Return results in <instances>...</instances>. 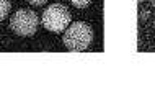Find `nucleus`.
Masks as SVG:
<instances>
[{
	"label": "nucleus",
	"instance_id": "nucleus-8",
	"mask_svg": "<svg viewBox=\"0 0 155 105\" xmlns=\"http://www.w3.org/2000/svg\"><path fill=\"white\" fill-rule=\"evenodd\" d=\"M150 5H152V7L155 8V0H150Z\"/></svg>",
	"mask_w": 155,
	"mask_h": 105
},
{
	"label": "nucleus",
	"instance_id": "nucleus-4",
	"mask_svg": "<svg viewBox=\"0 0 155 105\" xmlns=\"http://www.w3.org/2000/svg\"><path fill=\"white\" fill-rule=\"evenodd\" d=\"M10 8H12V2H10V0H0V22L5 20L8 16Z\"/></svg>",
	"mask_w": 155,
	"mask_h": 105
},
{
	"label": "nucleus",
	"instance_id": "nucleus-5",
	"mask_svg": "<svg viewBox=\"0 0 155 105\" xmlns=\"http://www.w3.org/2000/svg\"><path fill=\"white\" fill-rule=\"evenodd\" d=\"M70 2H72V5L77 7V8H85L91 3V0H70Z\"/></svg>",
	"mask_w": 155,
	"mask_h": 105
},
{
	"label": "nucleus",
	"instance_id": "nucleus-2",
	"mask_svg": "<svg viewBox=\"0 0 155 105\" xmlns=\"http://www.w3.org/2000/svg\"><path fill=\"white\" fill-rule=\"evenodd\" d=\"M72 22L70 10L62 3H52L43 12L41 23L48 31L52 33H62Z\"/></svg>",
	"mask_w": 155,
	"mask_h": 105
},
{
	"label": "nucleus",
	"instance_id": "nucleus-1",
	"mask_svg": "<svg viewBox=\"0 0 155 105\" xmlns=\"http://www.w3.org/2000/svg\"><path fill=\"white\" fill-rule=\"evenodd\" d=\"M62 41L70 51H85L93 41V30L85 22H75L65 28Z\"/></svg>",
	"mask_w": 155,
	"mask_h": 105
},
{
	"label": "nucleus",
	"instance_id": "nucleus-6",
	"mask_svg": "<svg viewBox=\"0 0 155 105\" xmlns=\"http://www.w3.org/2000/svg\"><path fill=\"white\" fill-rule=\"evenodd\" d=\"M149 18H150V10L142 8V10L139 12V20H140V22H147Z\"/></svg>",
	"mask_w": 155,
	"mask_h": 105
},
{
	"label": "nucleus",
	"instance_id": "nucleus-9",
	"mask_svg": "<svg viewBox=\"0 0 155 105\" xmlns=\"http://www.w3.org/2000/svg\"><path fill=\"white\" fill-rule=\"evenodd\" d=\"M137 2H139V3H144V2H145V0H137Z\"/></svg>",
	"mask_w": 155,
	"mask_h": 105
},
{
	"label": "nucleus",
	"instance_id": "nucleus-7",
	"mask_svg": "<svg viewBox=\"0 0 155 105\" xmlns=\"http://www.w3.org/2000/svg\"><path fill=\"white\" fill-rule=\"evenodd\" d=\"M26 2H30L31 5H36V7H39V5H44L48 0H26Z\"/></svg>",
	"mask_w": 155,
	"mask_h": 105
},
{
	"label": "nucleus",
	"instance_id": "nucleus-3",
	"mask_svg": "<svg viewBox=\"0 0 155 105\" xmlns=\"http://www.w3.org/2000/svg\"><path fill=\"white\" fill-rule=\"evenodd\" d=\"M38 25H39V20H38L36 13L28 8L18 10L10 18L12 31L18 36H33L38 30Z\"/></svg>",
	"mask_w": 155,
	"mask_h": 105
}]
</instances>
